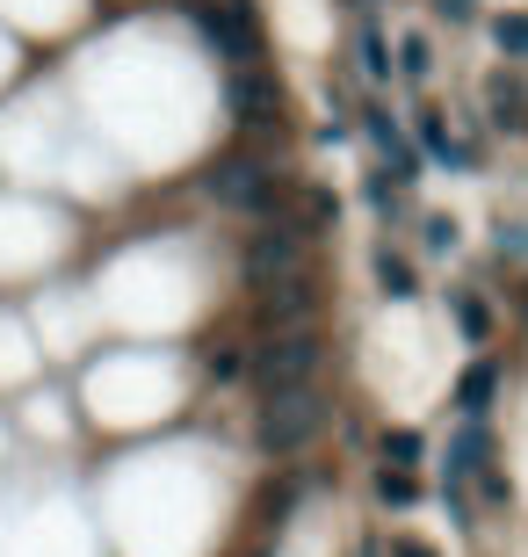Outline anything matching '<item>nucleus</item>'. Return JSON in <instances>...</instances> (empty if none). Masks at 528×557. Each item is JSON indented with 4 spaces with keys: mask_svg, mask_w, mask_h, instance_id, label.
<instances>
[{
    "mask_svg": "<svg viewBox=\"0 0 528 557\" xmlns=\"http://www.w3.org/2000/svg\"><path fill=\"white\" fill-rule=\"evenodd\" d=\"M326 428H333V398H326V384H297V392L254 398V428H246V442H254V456L290 463V456H305Z\"/></svg>",
    "mask_w": 528,
    "mask_h": 557,
    "instance_id": "f257e3e1",
    "label": "nucleus"
},
{
    "mask_svg": "<svg viewBox=\"0 0 528 557\" xmlns=\"http://www.w3.org/2000/svg\"><path fill=\"white\" fill-rule=\"evenodd\" d=\"M319 370H326V341H319V326H290V333H261V341L246 348L240 384H246L254 398H268V392L319 384Z\"/></svg>",
    "mask_w": 528,
    "mask_h": 557,
    "instance_id": "f03ea898",
    "label": "nucleus"
},
{
    "mask_svg": "<svg viewBox=\"0 0 528 557\" xmlns=\"http://www.w3.org/2000/svg\"><path fill=\"white\" fill-rule=\"evenodd\" d=\"M210 203H224L232 218H246V225H261V218H283L290 210V188L283 174L261 160V152H232L224 166H210Z\"/></svg>",
    "mask_w": 528,
    "mask_h": 557,
    "instance_id": "7ed1b4c3",
    "label": "nucleus"
},
{
    "mask_svg": "<svg viewBox=\"0 0 528 557\" xmlns=\"http://www.w3.org/2000/svg\"><path fill=\"white\" fill-rule=\"evenodd\" d=\"M305 247H311L305 218H290V210L283 218H261L240 247V283L268 289V283H283V275H305Z\"/></svg>",
    "mask_w": 528,
    "mask_h": 557,
    "instance_id": "20e7f679",
    "label": "nucleus"
},
{
    "mask_svg": "<svg viewBox=\"0 0 528 557\" xmlns=\"http://www.w3.org/2000/svg\"><path fill=\"white\" fill-rule=\"evenodd\" d=\"M254 297H261V305L246 311L254 333H290V326H311V319H319V283H311V275H283V283L254 289Z\"/></svg>",
    "mask_w": 528,
    "mask_h": 557,
    "instance_id": "39448f33",
    "label": "nucleus"
},
{
    "mask_svg": "<svg viewBox=\"0 0 528 557\" xmlns=\"http://www.w3.org/2000/svg\"><path fill=\"white\" fill-rule=\"evenodd\" d=\"M500 384H507V362L492 348H478L456 370V384H449V406H456V420H492V406H500Z\"/></svg>",
    "mask_w": 528,
    "mask_h": 557,
    "instance_id": "423d86ee",
    "label": "nucleus"
},
{
    "mask_svg": "<svg viewBox=\"0 0 528 557\" xmlns=\"http://www.w3.org/2000/svg\"><path fill=\"white\" fill-rule=\"evenodd\" d=\"M188 15H196V29L210 37V51H224V59H254V51H261L254 8H232V0H196Z\"/></svg>",
    "mask_w": 528,
    "mask_h": 557,
    "instance_id": "0eeeda50",
    "label": "nucleus"
},
{
    "mask_svg": "<svg viewBox=\"0 0 528 557\" xmlns=\"http://www.w3.org/2000/svg\"><path fill=\"white\" fill-rule=\"evenodd\" d=\"M363 138H369V152L384 160L391 182H420V145L398 131V116H391L384 102H363Z\"/></svg>",
    "mask_w": 528,
    "mask_h": 557,
    "instance_id": "6e6552de",
    "label": "nucleus"
},
{
    "mask_svg": "<svg viewBox=\"0 0 528 557\" xmlns=\"http://www.w3.org/2000/svg\"><path fill=\"white\" fill-rule=\"evenodd\" d=\"M413 145H420V160L449 166V174H470V166H486V145L449 138V116H442V109H413Z\"/></svg>",
    "mask_w": 528,
    "mask_h": 557,
    "instance_id": "1a4fd4ad",
    "label": "nucleus"
},
{
    "mask_svg": "<svg viewBox=\"0 0 528 557\" xmlns=\"http://www.w3.org/2000/svg\"><path fill=\"white\" fill-rule=\"evenodd\" d=\"M449 326H456V341H464V348H492L500 311H492V297L478 283H456V289H449Z\"/></svg>",
    "mask_w": 528,
    "mask_h": 557,
    "instance_id": "9d476101",
    "label": "nucleus"
},
{
    "mask_svg": "<svg viewBox=\"0 0 528 557\" xmlns=\"http://www.w3.org/2000/svg\"><path fill=\"white\" fill-rule=\"evenodd\" d=\"M369 493H377V507H391V515H420L427 499H434V478L398 471V463H377V471H369Z\"/></svg>",
    "mask_w": 528,
    "mask_h": 557,
    "instance_id": "9b49d317",
    "label": "nucleus"
},
{
    "mask_svg": "<svg viewBox=\"0 0 528 557\" xmlns=\"http://www.w3.org/2000/svg\"><path fill=\"white\" fill-rule=\"evenodd\" d=\"M478 463H492V420H456V442L442 449V478H478Z\"/></svg>",
    "mask_w": 528,
    "mask_h": 557,
    "instance_id": "f8f14e48",
    "label": "nucleus"
},
{
    "mask_svg": "<svg viewBox=\"0 0 528 557\" xmlns=\"http://www.w3.org/2000/svg\"><path fill=\"white\" fill-rule=\"evenodd\" d=\"M369 275H377V289H384V297H398V305H413V297H420V269H413L391 239H377V247H369Z\"/></svg>",
    "mask_w": 528,
    "mask_h": 557,
    "instance_id": "ddd939ff",
    "label": "nucleus"
},
{
    "mask_svg": "<svg viewBox=\"0 0 528 557\" xmlns=\"http://www.w3.org/2000/svg\"><path fill=\"white\" fill-rule=\"evenodd\" d=\"M224 102H232V116H246V124H275L283 95H275V81H268L261 65H254L246 81H232V87H224Z\"/></svg>",
    "mask_w": 528,
    "mask_h": 557,
    "instance_id": "4468645a",
    "label": "nucleus"
},
{
    "mask_svg": "<svg viewBox=\"0 0 528 557\" xmlns=\"http://www.w3.org/2000/svg\"><path fill=\"white\" fill-rule=\"evenodd\" d=\"M427 456H434V442H427L420 428H384V434H377V463H398V471H427Z\"/></svg>",
    "mask_w": 528,
    "mask_h": 557,
    "instance_id": "2eb2a0df",
    "label": "nucleus"
},
{
    "mask_svg": "<svg viewBox=\"0 0 528 557\" xmlns=\"http://www.w3.org/2000/svg\"><path fill=\"white\" fill-rule=\"evenodd\" d=\"M486 102H492V116H500V131L528 138V95H521V81H514V73H492V81H486Z\"/></svg>",
    "mask_w": 528,
    "mask_h": 557,
    "instance_id": "dca6fc26",
    "label": "nucleus"
},
{
    "mask_svg": "<svg viewBox=\"0 0 528 557\" xmlns=\"http://www.w3.org/2000/svg\"><path fill=\"white\" fill-rule=\"evenodd\" d=\"M413 232H420V253H427V261H449V253H456V239H464L449 210H420V218H413Z\"/></svg>",
    "mask_w": 528,
    "mask_h": 557,
    "instance_id": "f3484780",
    "label": "nucleus"
},
{
    "mask_svg": "<svg viewBox=\"0 0 528 557\" xmlns=\"http://www.w3.org/2000/svg\"><path fill=\"white\" fill-rule=\"evenodd\" d=\"M355 59H363V73H369L377 87L398 81V73H391V37H384V29H377L369 15H363V29H355Z\"/></svg>",
    "mask_w": 528,
    "mask_h": 557,
    "instance_id": "a211bd4d",
    "label": "nucleus"
},
{
    "mask_svg": "<svg viewBox=\"0 0 528 557\" xmlns=\"http://www.w3.org/2000/svg\"><path fill=\"white\" fill-rule=\"evenodd\" d=\"M391 73L420 87L427 73H434V44H427V37H398V44H391Z\"/></svg>",
    "mask_w": 528,
    "mask_h": 557,
    "instance_id": "6ab92c4d",
    "label": "nucleus"
},
{
    "mask_svg": "<svg viewBox=\"0 0 528 557\" xmlns=\"http://www.w3.org/2000/svg\"><path fill=\"white\" fill-rule=\"evenodd\" d=\"M363 203L377 210L384 225H398V218H406V203H398V182H391L384 166H369V174H363Z\"/></svg>",
    "mask_w": 528,
    "mask_h": 557,
    "instance_id": "aec40b11",
    "label": "nucleus"
},
{
    "mask_svg": "<svg viewBox=\"0 0 528 557\" xmlns=\"http://www.w3.org/2000/svg\"><path fill=\"white\" fill-rule=\"evenodd\" d=\"M492 44H500V59L521 65V59H528V8H514V15H492Z\"/></svg>",
    "mask_w": 528,
    "mask_h": 557,
    "instance_id": "412c9836",
    "label": "nucleus"
},
{
    "mask_svg": "<svg viewBox=\"0 0 528 557\" xmlns=\"http://www.w3.org/2000/svg\"><path fill=\"white\" fill-rule=\"evenodd\" d=\"M492 239H500V253H507V261H528V225H521V218H500V225H492Z\"/></svg>",
    "mask_w": 528,
    "mask_h": 557,
    "instance_id": "4be33fe9",
    "label": "nucleus"
},
{
    "mask_svg": "<svg viewBox=\"0 0 528 557\" xmlns=\"http://www.w3.org/2000/svg\"><path fill=\"white\" fill-rule=\"evenodd\" d=\"M384 557H442V550H434V543H420V536H391Z\"/></svg>",
    "mask_w": 528,
    "mask_h": 557,
    "instance_id": "5701e85b",
    "label": "nucleus"
},
{
    "mask_svg": "<svg viewBox=\"0 0 528 557\" xmlns=\"http://www.w3.org/2000/svg\"><path fill=\"white\" fill-rule=\"evenodd\" d=\"M434 15L442 22H478V0H434Z\"/></svg>",
    "mask_w": 528,
    "mask_h": 557,
    "instance_id": "b1692460",
    "label": "nucleus"
},
{
    "mask_svg": "<svg viewBox=\"0 0 528 557\" xmlns=\"http://www.w3.org/2000/svg\"><path fill=\"white\" fill-rule=\"evenodd\" d=\"M254 557H283V543H275V536H254Z\"/></svg>",
    "mask_w": 528,
    "mask_h": 557,
    "instance_id": "393cba45",
    "label": "nucleus"
},
{
    "mask_svg": "<svg viewBox=\"0 0 528 557\" xmlns=\"http://www.w3.org/2000/svg\"><path fill=\"white\" fill-rule=\"evenodd\" d=\"M514 311H521V326H528V283H521V297H514Z\"/></svg>",
    "mask_w": 528,
    "mask_h": 557,
    "instance_id": "a878e982",
    "label": "nucleus"
}]
</instances>
